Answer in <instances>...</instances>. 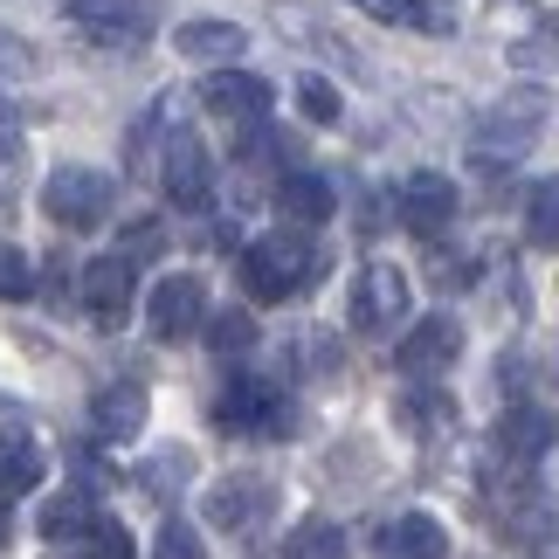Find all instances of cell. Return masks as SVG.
I'll use <instances>...</instances> for the list:
<instances>
[{
	"label": "cell",
	"mask_w": 559,
	"mask_h": 559,
	"mask_svg": "<svg viewBox=\"0 0 559 559\" xmlns=\"http://www.w3.org/2000/svg\"><path fill=\"white\" fill-rule=\"evenodd\" d=\"M76 290H83V311H91L97 325H124V318H132V290H139V263L124 249L97 255V263H83Z\"/></svg>",
	"instance_id": "6"
},
{
	"label": "cell",
	"mask_w": 559,
	"mask_h": 559,
	"mask_svg": "<svg viewBox=\"0 0 559 559\" xmlns=\"http://www.w3.org/2000/svg\"><path fill=\"white\" fill-rule=\"evenodd\" d=\"M214 421L228 436H290V401L270 380H228L214 401Z\"/></svg>",
	"instance_id": "3"
},
{
	"label": "cell",
	"mask_w": 559,
	"mask_h": 559,
	"mask_svg": "<svg viewBox=\"0 0 559 559\" xmlns=\"http://www.w3.org/2000/svg\"><path fill=\"white\" fill-rule=\"evenodd\" d=\"M401 222L415 235H442L449 222H456V180L442 174H407L401 180Z\"/></svg>",
	"instance_id": "9"
},
{
	"label": "cell",
	"mask_w": 559,
	"mask_h": 559,
	"mask_svg": "<svg viewBox=\"0 0 559 559\" xmlns=\"http://www.w3.org/2000/svg\"><path fill=\"white\" fill-rule=\"evenodd\" d=\"M8 539H14V519H8V504H0V552H8Z\"/></svg>",
	"instance_id": "33"
},
{
	"label": "cell",
	"mask_w": 559,
	"mask_h": 559,
	"mask_svg": "<svg viewBox=\"0 0 559 559\" xmlns=\"http://www.w3.org/2000/svg\"><path fill=\"white\" fill-rule=\"evenodd\" d=\"M97 511H91V490H62V498L41 504V532L49 539H70V532H91Z\"/></svg>",
	"instance_id": "22"
},
{
	"label": "cell",
	"mask_w": 559,
	"mask_h": 559,
	"mask_svg": "<svg viewBox=\"0 0 559 559\" xmlns=\"http://www.w3.org/2000/svg\"><path fill=\"white\" fill-rule=\"evenodd\" d=\"M153 559H207V546H201V532L166 525V532H159V546H153Z\"/></svg>",
	"instance_id": "29"
},
{
	"label": "cell",
	"mask_w": 559,
	"mask_h": 559,
	"mask_svg": "<svg viewBox=\"0 0 559 559\" xmlns=\"http://www.w3.org/2000/svg\"><path fill=\"white\" fill-rule=\"evenodd\" d=\"M394 415H401V428H415V436H436V428L449 421V401L442 394H401Z\"/></svg>",
	"instance_id": "25"
},
{
	"label": "cell",
	"mask_w": 559,
	"mask_h": 559,
	"mask_svg": "<svg viewBox=\"0 0 559 559\" xmlns=\"http://www.w3.org/2000/svg\"><path fill=\"white\" fill-rule=\"evenodd\" d=\"M83 539H91V559H139V552H132V532H124V525H104V519H97Z\"/></svg>",
	"instance_id": "28"
},
{
	"label": "cell",
	"mask_w": 559,
	"mask_h": 559,
	"mask_svg": "<svg viewBox=\"0 0 559 559\" xmlns=\"http://www.w3.org/2000/svg\"><path fill=\"white\" fill-rule=\"evenodd\" d=\"M456 353H463V325H456V318H421V325L401 338V373L428 380V373L456 367Z\"/></svg>",
	"instance_id": "10"
},
{
	"label": "cell",
	"mask_w": 559,
	"mask_h": 559,
	"mask_svg": "<svg viewBox=\"0 0 559 559\" xmlns=\"http://www.w3.org/2000/svg\"><path fill=\"white\" fill-rule=\"evenodd\" d=\"M159 249H166V228L159 222H139L132 235H124V255H132V263H153Z\"/></svg>",
	"instance_id": "30"
},
{
	"label": "cell",
	"mask_w": 559,
	"mask_h": 559,
	"mask_svg": "<svg viewBox=\"0 0 559 559\" xmlns=\"http://www.w3.org/2000/svg\"><path fill=\"white\" fill-rule=\"evenodd\" d=\"M539 118H546V97H511L484 118V145L490 153H525L532 132H539Z\"/></svg>",
	"instance_id": "14"
},
{
	"label": "cell",
	"mask_w": 559,
	"mask_h": 559,
	"mask_svg": "<svg viewBox=\"0 0 559 559\" xmlns=\"http://www.w3.org/2000/svg\"><path fill=\"white\" fill-rule=\"evenodd\" d=\"M91 428L104 442H132L145 428V394L139 386H104V394L91 401Z\"/></svg>",
	"instance_id": "17"
},
{
	"label": "cell",
	"mask_w": 559,
	"mask_h": 559,
	"mask_svg": "<svg viewBox=\"0 0 559 559\" xmlns=\"http://www.w3.org/2000/svg\"><path fill=\"white\" fill-rule=\"evenodd\" d=\"M41 207H49L56 228L91 235V228H104V214H111V180L91 174V166H56L49 187H41Z\"/></svg>",
	"instance_id": "2"
},
{
	"label": "cell",
	"mask_w": 559,
	"mask_h": 559,
	"mask_svg": "<svg viewBox=\"0 0 559 559\" xmlns=\"http://www.w3.org/2000/svg\"><path fill=\"white\" fill-rule=\"evenodd\" d=\"M145 325H153V338H166V346H180L187 332L207 325V290L201 276H166V284L145 297Z\"/></svg>",
	"instance_id": "7"
},
{
	"label": "cell",
	"mask_w": 559,
	"mask_h": 559,
	"mask_svg": "<svg viewBox=\"0 0 559 559\" xmlns=\"http://www.w3.org/2000/svg\"><path fill=\"white\" fill-rule=\"evenodd\" d=\"M0 62H28V49H21V41H8V35H0Z\"/></svg>",
	"instance_id": "32"
},
{
	"label": "cell",
	"mask_w": 559,
	"mask_h": 559,
	"mask_svg": "<svg viewBox=\"0 0 559 559\" xmlns=\"http://www.w3.org/2000/svg\"><path fill=\"white\" fill-rule=\"evenodd\" d=\"M284 559H353V546H346V532H338L332 519H305L284 539Z\"/></svg>",
	"instance_id": "20"
},
{
	"label": "cell",
	"mask_w": 559,
	"mask_h": 559,
	"mask_svg": "<svg viewBox=\"0 0 559 559\" xmlns=\"http://www.w3.org/2000/svg\"><path fill=\"white\" fill-rule=\"evenodd\" d=\"M353 8L373 14V21H394V28H442V21L421 8V0H353Z\"/></svg>",
	"instance_id": "24"
},
{
	"label": "cell",
	"mask_w": 559,
	"mask_h": 559,
	"mask_svg": "<svg viewBox=\"0 0 559 559\" xmlns=\"http://www.w3.org/2000/svg\"><path fill=\"white\" fill-rule=\"evenodd\" d=\"M201 104H207L214 118H228V124H255V118L270 111V83L249 76V70H214L207 91H201Z\"/></svg>",
	"instance_id": "11"
},
{
	"label": "cell",
	"mask_w": 559,
	"mask_h": 559,
	"mask_svg": "<svg viewBox=\"0 0 559 559\" xmlns=\"http://www.w3.org/2000/svg\"><path fill=\"white\" fill-rule=\"evenodd\" d=\"M380 546H386V559H449V532L428 511H407V519L380 532Z\"/></svg>",
	"instance_id": "16"
},
{
	"label": "cell",
	"mask_w": 559,
	"mask_h": 559,
	"mask_svg": "<svg viewBox=\"0 0 559 559\" xmlns=\"http://www.w3.org/2000/svg\"><path fill=\"white\" fill-rule=\"evenodd\" d=\"M276 511V490L270 484H222V490H207V525H222V532H255Z\"/></svg>",
	"instance_id": "12"
},
{
	"label": "cell",
	"mask_w": 559,
	"mask_h": 559,
	"mask_svg": "<svg viewBox=\"0 0 559 559\" xmlns=\"http://www.w3.org/2000/svg\"><path fill=\"white\" fill-rule=\"evenodd\" d=\"M469 276H477V270H469V263H456V255H442V263H436V284H449V290H456V284H469Z\"/></svg>",
	"instance_id": "31"
},
{
	"label": "cell",
	"mask_w": 559,
	"mask_h": 559,
	"mask_svg": "<svg viewBox=\"0 0 559 559\" xmlns=\"http://www.w3.org/2000/svg\"><path fill=\"white\" fill-rule=\"evenodd\" d=\"M297 104H305L311 124H338V91L325 76H297Z\"/></svg>",
	"instance_id": "26"
},
{
	"label": "cell",
	"mask_w": 559,
	"mask_h": 559,
	"mask_svg": "<svg viewBox=\"0 0 559 559\" xmlns=\"http://www.w3.org/2000/svg\"><path fill=\"white\" fill-rule=\"evenodd\" d=\"M552 442H559V421L546 415V407H511V415L498 421V449H504V456H519V463L546 456Z\"/></svg>",
	"instance_id": "15"
},
{
	"label": "cell",
	"mask_w": 559,
	"mask_h": 559,
	"mask_svg": "<svg viewBox=\"0 0 559 559\" xmlns=\"http://www.w3.org/2000/svg\"><path fill=\"white\" fill-rule=\"evenodd\" d=\"M276 207H284L290 222L318 228V222H332V187L318 180V174H290L284 187H276Z\"/></svg>",
	"instance_id": "19"
},
{
	"label": "cell",
	"mask_w": 559,
	"mask_h": 559,
	"mask_svg": "<svg viewBox=\"0 0 559 559\" xmlns=\"http://www.w3.org/2000/svg\"><path fill=\"white\" fill-rule=\"evenodd\" d=\"M201 332H207V346L222 353V359H235V353L255 346V318H249V311H207Z\"/></svg>",
	"instance_id": "23"
},
{
	"label": "cell",
	"mask_w": 559,
	"mask_h": 559,
	"mask_svg": "<svg viewBox=\"0 0 559 559\" xmlns=\"http://www.w3.org/2000/svg\"><path fill=\"white\" fill-rule=\"evenodd\" d=\"M401 318H407V276L394 263H367L353 276V332L380 338V332H394Z\"/></svg>",
	"instance_id": "5"
},
{
	"label": "cell",
	"mask_w": 559,
	"mask_h": 559,
	"mask_svg": "<svg viewBox=\"0 0 559 559\" xmlns=\"http://www.w3.org/2000/svg\"><path fill=\"white\" fill-rule=\"evenodd\" d=\"M174 49L187 62H214V70H222V62H235V56L249 49V35L235 28V21H180V28H174Z\"/></svg>",
	"instance_id": "13"
},
{
	"label": "cell",
	"mask_w": 559,
	"mask_h": 559,
	"mask_svg": "<svg viewBox=\"0 0 559 559\" xmlns=\"http://www.w3.org/2000/svg\"><path fill=\"white\" fill-rule=\"evenodd\" d=\"M35 484H41V449L21 436V428H0V504L28 498Z\"/></svg>",
	"instance_id": "18"
},
{
	"label": "cell",
	"mask_w": 559,
	"mask_h": 559,
	"mask_svg": "<svg viewBox=\"0 0 559 559\" xmlns=\"http://www.w3.org/2000/svg\"><path fill=\"white\" fill-rule=\"evenodd\" d=\"M62 21L91 41H145L159 21V0H62Z\"/></svg>",
	"instance_id": "4"
},
{
	"label": "cell",
	"mask_w": 559,
	"mask_h": 559,
	"mask_svg": "<svg viewBox=\"0 0 559 559\" xmlns=\"http://www.w3.org/2000/svg\"><path fill=\"white\" fill-rule=\"evenodd\" d=\"M235 270H242V290L255 305H284V297H297L305 284L325 276V255H318L305 235H263L255 249H242Z\"/></svg>",
	"instance_id": "1"
},
{
	"label": "cell",
	"mask_w": 559,
	"mask_h": 559,
	"mask_svg": "<svg viewBox=\"0 0 559 559\" xmlns=\"http://www.w3.org/2000/svg\"><path fill=\"white\" fill-rule=\"evenodd\" d=\"M159 180H166V193H174L180 207H207V193H214L207 145L193 139V132H174V139H166V166H159Z\"/></svg>",
	"instance_id": "8"
},
{
	"label": "cell",
	"mask_w": 559,
	"mask_h": 559,
	"mask_svg": "<svg viewBox=\"0 0 559 559\" xmlns=\"http://www.w3.org/2000/svg\"><path fill=\"white\" fill-rule=\"evenodd\" d=\"M525 235H532V249L559 255V174L532 187V201H525Z\"/></svg>",
	"instance_id": "21"
},
{
	"label": "cell",
	"mask_w": 559,
	"mask_h": 559,
	"mask_svg": "<svg viewBox=\"0 0 559 559\" xmlns=\"http://www.w3.org/2000/svg\"><path fill=\"white\" fill-rule=\"evenodd\" d=\"M35 290V263L14 242H0V297H28Z\"/></svg>",
	"instance_id": "27"
}]
</instances>
